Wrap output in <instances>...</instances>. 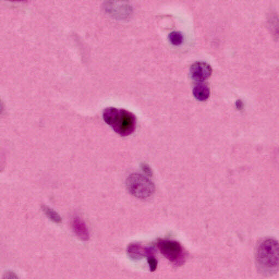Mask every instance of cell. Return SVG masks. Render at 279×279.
Returning <instances> with one entry per match:
<instances>
[{
  "label": "cell",
  "mask_w": 279,
  "mask_h": 279,
  "mask_svg": "<svg viewBox=\"0 0 279 279\" xmlns=\"http://www.w3.org/2000/svg\"><path fill=\"white\" fill-rule=\"evenodd\" d=\"M212 69L207 63L198 62L195 63L191 68V74L194 80L204 81L210 78Z\"/></svg>",
  "instance_id": "obj_6"
},
{
  "label": "cell",
  "mask_w": 279,
  "mask_h": 279,
  "mask_svg": "<svg viewBox=\"0 0 279 279\" xmlns=\"http://www.w3.org/2000/svg\"><path fill=\"white\" fill-rule=\"evenodd\" d=\"M8 1L12 2H22L25 1V0H8Z\"/></svg>",
  "instance_id": "obj_16"
},
{
  "label": "cell",
  "mask_w": 279,
  "mask_h": 279,
  "mask_svg": "<svg viewBox=\"0 0 279 279\" xmlns=\"http://www.w3.org/2000/svg\"><path fill=\"white\" fill-rule=\"evenodd\" d=\"M103 8L109 16L118 20H128L133 13L128 0H104Z\"/></svg>",
  "instance_id": "obj_4"
},
{
  "label": "cell",
  "mask_w": 279,
  "mask_h": 279,
  "mask_svg": "<svg viewBox=\"0 0 279 279\" xmlns=\"http://www.w3.org/2000/svg\"><path fill=\"white\" fill-rule=\"evenodd\" d=\"M126 187L132 196L141 200L149 199L156 191L155 185L149 177L136 173L128 177Z\"/></svg>",
  "instance_id": "obj_3"
},
{
  "label": "cell",
  "mask_w": 279,
  "mask_h": 279,
  "mask_svg": "<svg viewBox=\"0 0 279 279\" xmlns=\"http://www.w3.org/2000/svg\"><path fill=\"white\" fill-rule=\"evenodd\" d=\"M42 211L46 215V217L51 220L53 222L60 224L62 222V218L58 213L54 210L53 209L45 205L41 207Z\"/></svg>",
  "instance_id": "obj_10"
},
{
  "label": "cell",
  "mask_w": 279,
  "mask_h": 279,
  "mask_svg": "<svg viewBox=\"0 0 279 279\" xmlns=\"http://www.w3.org/2000/svg\"><path fill=\"white\" fill-rule=\"evenodd\" d=\"M257 269L266 276L276 274L278 271V243L273 238H266L258 244L255 252Z\"/></svg>",
  "instance_id": "obj_1"
},
{
  "label": "cell",
  "mask_w": 279,
  "mask_h": 279,
  "mask_svg": "<svg viewBox=\"0 0 279 279\" xmlns=\"http://www.w3.org/2000/svg\"><path fill=\"white\" fill-rule=\"evenodd\" d=\"M4 110V105L1 100H0V114H2Z\"/></svg>",
  "instance_id": "obj_15"
},
{
  "label": "cell",
  "mask_w": 279,
  "mask_h": 279,
  "mask_svg": "<svg viewBox=\"0 0 279 279\" xmlns=\"http://www.w3.org/2000/svg\"><path fill=\"white\" fill-rule=\"evenodd\" d=\"M142 169L146 176L149 178L152 177L153 171L149 165L146 164H143L142 165Z\"/></svg>",
  "instance_id": "obj_13"
},
{
  "label": "cell",
  "mask_w": 279,
  "mask_h": 279,
  "mask_svg": "<svg viewBox=\"0 0 279 279\" xmlns=\"http://www.w3.org/2000/svg\"><path fill=\"white\" fill-rule=\"evenodd\" d=\"M128 255L133 260H139L144 257L153 256L151 248L146 247L137 243L130 244L127 248Z\"/></svg>",
  "instance_id": "obj_7"
},
{
  "label": "cell",
  "mask_w": 279,
  "mask_h": 279,
  "mask_svg": "<svg viewBox=\"0 0 279 279\" xmlns=\"http://www.w3.org/2000/svg\"><path fill=\"white\" fill-rule=\"evenodd\" d=\"M157 247L160 252L171 263L180 265L184 261V250L179 242L173 240H162L158 242Z\"/></svg>",
  "instance_id": "obj_5"
},
{
  "label": "cell",
  "mask_w": 279,
  "mask_h": 279,
  "mask_svg": "<svg viewBox=\"0 0 279 279\" xmlns=\"http://www.w3.org/2000/svg\"><path fill=\"white\" fill-rule=\"evenodd\" d=\"M148 261L149 265L150 271H155L158 266V261L153 256L148 257Z\"/></svg>",
  "instance_id": "obj_12"
},
{
  "label": "cell",
  "mask_w": 279,
  "mask_h": 279,
  "mask_svg": "<svg viewBox=\"0 0 279 279\" xmlns=\"http://www.w3.org/2000/svg\"><path fill=\"white\" fill-rule=\"evenodd\" d=\"M72 228L75 235L83 241H87L89 239V233L88 227L84 221L79 217H75L72 221Z\"/></svg>",
  "instance_id": "obj_8"
},
{
  "label": "cell",
  "mask_w": 279,
  "mask_h": 279,
  "mask_svg": "<svg viewBox=\"0 0 279 279\" xmlns=\"http://www.w3.org/2000/svg\"><path fill=\"white\" fill-rule=\"evenodd\" d=\"M103 118L105 122L122 136H127L135 130L136 117L126 110L108 108L104 111Z\"/></svg>",
  "instance_id": "obj_2"
},
{
  "label": "cell",
  "mask_w": 279,
  "mask_h": 279,
  "mask_svg": "<svg viewBox=\"0 0 279 279\" xmlns=\"http://www.w3.org/2000/svg\"><path fill=\"white\" fill-rule=\"evenodd\" d=\"M169 39L172 45L178 46L183 43L184 38L182 33L173 32L169 34Z\"/></svg>",
  "instance_id": "obj_11"
},
{
  "label": "cell",
  "mask_w": 279,
  "mask_h": 279,
  "mask_svg": "<svg viewBox=\"0 0 279 279\" xmlns=\"http://www.w3.org/2000/svg\"><path fill=\"white\" fill-rule=\"evenodd\" d=\"M4 278L15 279L18 278V277L15 273H13V272L11 271H8L4 275Z\"/></svg>",
  "instance_id": "obj_14"
},
{
  "label": "cell",
  "mask_w": 279,
  "mask_h": 279,
  "mask_svg": "<svg viewBox=\"0 0 279 279\" xmlns=\"http://www.w3.org/2000/svg\"><path fill=\"white\" fill-rule=\"evenodd\" d=\"M193 94L198 100L205 101L210 96V89L205 84H199L194 88Z\"/></svg>",
  "instance_id": "obj_9"
}]
</instances>
